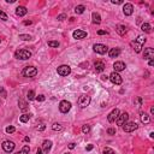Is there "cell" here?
<instances>
[{"mask_svg": "<svg viewBox=\"0 0 154 154\" xmlns=\"http://www.w3.org/2000/svg\"><path fill=\"white\" fill-rule=\"evenodd\" d=\"M141 122L143 123V124H148V123L151 122V118H149V116H148L147 113H142L141 114Z\"/></svg>", "mask_w": 154, "mask_h": 154, "instance_id": "cb8c5ba5", "label": "cell"}, {"mask_svg": "<svg viewBox=\"0 0 154 154\" xmlns=\"http://www.w3.org/2000/svg\"><path fill=\"white\" fill-rule=\"evenodd\" d=\"M22 75L24 77H35V76L38 75V69L34 67V66H27L22 71Z\"/></svg>", "mask_w": 154, "mask_h": 154, "instance_id": "7a4b0ae2", "label": "cell"}, {"mask_svg": "<svg viewBox=\"0 0 154 154\" xmlns=\"http://www.w3.org/2000/svg\"><path fill=\"white\" fill-rule=\"evenodd\" d=\"M93 148H94V146H93V145H89V146H87V151H91Z\"/></svg>", "mask_w": 154, "mask_h": 154, "instance_id": "f6af8a7d", "label": "cell"}, {"mask_svg": "<svg viewBox=\"0 0 154 154\" xmlns=\"http://www.w3.org/2000/svg\"><path fill=\"white\" fill-rule=\"evenodd\" d=\"M110 79H111V82L113 83V84H117V85H119V84H122V82H123V79H122V77H120V75L118 72H112L110 75Z\"/></svg>", "mask_w": 154, "mask_h": 154, "instance_id": "ba28073f", "label": "cell"}, {"mask_svg": "<svg viewBox=\"0 0 154 154\" xmlns=\"http://www.w3.org/2000/svg\"><path fill=\"white\" fill-rule=\"evenodd\" d=\"M0 19H3V21H7V15L4 11L0 10Z\"/></svg>", "mask_w": 154, "mask_h": 154, "instance_id": "e575fe53", "label": "cell"}, {"mask_svg": "<svg viewBox=\"0 0 154 154\" xmlns=\"http://www.w3.org/2000/svg\"><path fill=\"white\" fill-rule=\"evenodd\" d=\"M18 106H19V108H21L23 112H24V111H27V110L29 108L28 104H27L24 100H19V101H18Z\"/></svg>", "mask_w": 154, "mask_h": 154, "instance_id": "603a6c76", "label": "cell"}, {"mask_svg": "<svg viewBox=\"0 0 154 154\" xmlns=\"http://www.w3.org/2000/svg\"><path fill=\"white\" fill-rule=\"evenodd\" d=\"M48 46L50 47H59V42L58 41H48Z\"/></svg>", "mask_w": 154, "mask_h": 154, "instance_id": "d6a6232c", "label": "cell"}, {"mask_svg": "<svg viewBox=\"0 0 154 154\" xmlns=\"http://www.w3.org/2000/svg\"><path fill=\"white\" fill-rule=\"evenodd\" d=\"M151 113H152V114H154V107H153V106L151 107Z\"/></svg>", "mask_w": 154, "mask_h": 154, "instance_id": "f5cc1de1", "label": "cell"}, {"mask_svg": "<svg viewBox=\"0 0 154 154\" xmlns=\"http://www.w3.org/2000/svg\"><path fill=\"white\" fill-rule=\"evenodd\" d=\"M90 104V96H88V95H81L78 99V106L82 107V108H84V107H87L88 105Z\"/></svg>", "mask_w": 154, "mask_h": 154, "instance_id": "5b68a950", "label": "cell"}, {"mask_svg": "<svg viewBox=\"0 0 154 154\" xmlns=\"http://www.w3.org/2000/svg\"><path fill=\"white\" fill-rule=\"evenodd\" d=\"M52 129H53L54 131H61V130H63V126L60 125V124H58V123H54L53 125H52Z\"/></svg>", "mask_w": 154, "mask_h": 154, "instance_id": "f1b7e54d", "label": "cell"}, {"mask_svg": "<svg viewBox=\"0 0 154 154\" xmlns=\"http://www.w3.org/2000/svg\"><path fill=\"white\" fill-rule=\"evenodd\" d=\"M51 147H52V142H51L50 140L44 141V143H42V149H44L45 153H48V152L51 151Z\"/></svg>", "mask_w": 154, "mask_h": 154, "instance_id": "ac0fdd59", "label": "cell"}, {"mask_svg": "<svg viewBox=\"0 0 154 154\" xmlns=\"http://www.w3.org/2000/svg\"><path fill=\"white\" fill-rule=\"evenodd\" d=\"M24 141H27V142H29V141H30V138H29V137H25V138H24Z\"/></svg>", "mask_w": 154, "mask_h": 154, "instance_id": "db71d44e", "label": "cell"}, {"mask_svg": "<svg viewBox=\"0 0 154 154\" xmlns=\"http://www.w3.org/2000/svg\"><path fill=\"white\" fill-rule=\"evenodd\" d=\"M112 4H114V5H120V4H123L122 0H112Z\"/></svg>", "mask_w": 154, "mask_h": 154, "instance_id": "b9f144b4", "label": "cell"}, {"mask_svg": "<svg viewBox=\"0 0 154 154\" xmlns=\"http://www.w3.org/2000/svg\"><path fill=\"white\" fill-rule=\"evenodd\" d=\"M65 154H70V153H65Z\"/></svg>", "mask_w": 154, "mask_h": 154, "instance_id": "9f6ffc18", "label": "cell"}, {"mask_svg": "<svg viewBox=\"0 0 154 154\" xmlns=\"http://www.w3.org/2000/svg\"><path fill=\"white\" fill-rule=\"evenodd\" d=\"M69 148H70V149H73V148H75V143H70Z\"/></svg>", "mask_w": 154, "mask_h": 154, "instance_id": "7dc6e473", "label": "cell"}, {"mask_svg": "<svg viewBox=\"0 0 154 154\" xmlns=\"http://www.w3.org/2000/svg\"><path fill=\"white\" fill-rule=\"evenodd\" d=\"M107 134H108V135H114V134H116V130L110 128V129H107Z\"/></svg>", "mask_w": 154, "mask_h": 154, "instance_id": "ab89813d", "label": "cell"}, {"mask_svg": "<svg viewBox=\"0 0 154 154\" xmlns=\"http://www.w3.org/2000/svg\"><path fill=\"white\" fill-rule=\"evenodd\" d=\"M29 152H30V148H29V146H24V147L22 148V151L17 152V153H15V154H29Z\"/></svg>", "mask_w": 154, "mask_h": 154, "instance_id": "83f0119b", "label": "cell"}, {"mask_svg": "<svg viewBox=\"0 0 154 154\" xmlns=\"http://www.w3.org/2000/svg\"><path fill=\"white\" fill-rule=\"evenodd\" d=\"M64 19H66V15H65V13H61V15L58 16V21H64Z\"/></svg>", "mask_w": 154, "mask_h": 154, "instance_id": "f35d334b", "label": "cell"}, {"mask_svg": "<svg viewBox=\"0 0 154 154\" xmlns=\"http://www.w3.org/2000/svg\"><path fill=\"white\" fill-rule=\"evenodd\" d=\"M16 0H6V3H9V4H12V3H15Z\"/></svg>", "mask_w": 154, "mask_h": 154, "instance_id": "f907efd6", "label": "cell"}, {"mask_svg": "<svg viewBox=\"0 0 154 154\" xmlns=\"http://www.w3.org/2000/svg\"><path fill=\"white\" fill-rule=\"evenodd\" d=\"M116 30L119 35H124L126 33V27L125 25H123V24H118L117 25V28H116Z\"/></svg>", "mask_w": 154, "mask_h": 154, "instance_id": "7402d4cb", "label": "cell"}, {"mask_svg": "<svg viewBox=\"0 0 154 154\" xmlns=\"http://www.w3.org/2000/svg\"><path fill=\"white\" fill-rule=\"evenodd\" d=\"M142 30L145 33H151L152 32L151 24H149V23H143V24H142Z\"/></svg>", "mask_w": 154, "mask_h": 154, "instance_id": "4316f807", "label": "cell"}, {"mask_svg": "<svg viewBox=\"0 0 154 154\" xmlns=\"http://www.w3.org/2000/svg\"><path fill=\"white\" fill-rule=\"evenodd\" d=\"M97 34H99V35H106L107 32H106V30H99V32H97Z\"/></svg>", "mask_w": 154, "mask_h": 154, "instance_id": "ee69618b", "label": "cell"}, {"mask_svg": "<svg viewBox=\"0 0 154 154\" xmlns=\"http://www.w3.org/2000/svg\"><path fill=\"white\" fill-rule=\"evenodd\" d=\"M73 39H77V40H82V39L87 38V33L83 32V30H79V29H77V30H75L72 34Z\"/></svg>", "mask_w": 154, "mask_h": 154, "instance_id": "5bb4252c", "label": "cell"}, {"mask_svg": "<svg viewBox=\"0 0 154 154\" xmlns=\"http://www.w3.org/2000/svg\"><path fill=\"white\" fill-rule=\"evenodd\" d=\"M24 24H25V25H30V24H32V21H25Z\"/></svg>", "mask_w": 154, "mask_h": 154, "instance_id": "c3c4849f", "label": "cell"}, {"mask_svg": "<svg viewBox=\"0 0 154 154\" xmlns=\"http://www.w3.org/2000/svg\"><path fill=\"white\" fill-rule=\"evenodd\" d=\"M15 57L21 60H27L32 57V53L28 50H18L15 52Z\"/></svg>", "mask_w": 154, "mask_h": 154, "instance_id": "6da1fadb", "label": "cell"}, {"mask_svg": "<svg viewBox=\"0 0 154 154\" xmlns=\"http://www.w3.org/2000/svg\"><path fill=\"white\" fill-rule=\"evenodd\" d=\"M30 118H32V114H30V113H25V114H22V116L19 117V120H21L22 123H25V122H28Z\"/></svg>", "mask_w": 154, "mask_h": 154, "instance_id": "d4e9b609", "label": "cell"}, {"mask_svg": "<svg viewBox=\"0 0 154 154\" xmlns=\"http://www.w3.org/2000/svg\"><path fill=\"white\" fill-rule=\"evenodd\" d=\"M131 47L135 50V52L136 53H140L141 52V50H142V45H140L138 42H136V41H131Z\"/></svg>", "mask_w": 154, "mask_h": 154, "instance_id": "ffe728a7", "label": "cell"}, {"mask_svg": "<svg viewBox=\"0 0 154 154\" xmlns=\"http://www.w3.org/2000/svg\"><path fill=\"white\" fill-rule=\"evenodd\" d=\"M16 131V128L15 126H7L6 128V132L7 134H12V132Z\"/></svg>", "mask_w": 154, "mask_h": 154, "instance_id": "d590c367", "label": "cell"}, {"mask_svg": "<svg viewBox=\"0 0 154 154\" xmlns=\"http://www.w3.org/2000/svg\"><path fill=\"white\" fill-rule=\"evenodd\" d=\"M27 97H28V100H34V99H35V91H34V90L28 91V94H27Z\"/></svg>", "mask_w": 154, "mask_h": 154, "instance_id": "4dcf8cb0", "label": "cell"}, {"mask_svg": "<svg viewBox=\"0 0 154 154\" xmlns=\"http://www.w3.org/2000/svg\"><path fill=\"white\" fill-rule=\"evenodd\" d=\"M19 39H21V40H24V41H29V40H32V36H30V35L21 34L19 35Z\"/></svg>", "mask_w": 154, "mask_h": 154, "instance_id": "1f68e13d", "label": "cell"}, {"mask_svg": "<svg viewBox=\"0 0 154 154\" xmlns=\"http://www.w3.org/2000/svg\"><path fill=\"white\" fill-rule=\"evenodd\" d=\"M148 64H149V66H153L154 65V60H149V63Z\"/></svg>", "mask_w": 154, "mask_h": 154, "instance_id": "681fc988", "label": "cell"}, {"mask_svg": "<svg viewBox=\"0 0 154 154\" xmlns=\"http://www.w3.org/2000/svg\"><path fill=\"white\" fill-rule=\"evenodd\" d=\"M141 102H142V99H141V97H137L136 101H135V104L136 105H141Z\"/></svg>", "mask_w": 154, "mask_h": 154, "instance_id": "7bdbcfd3", "label": "cell"}, {"mask_svg": "<svg viewBox=\"0 0 154 154\" xmlns=\"http://www.w3.org/2000/svg\"><path fill=\"white\" fill-rule=\"evenodd\" d=\"M104 154H114V152H113V149H111V148H105Z\"/></svg>", "mask_w": 154, "mask_h": 154, "instance_id": "8d00e7d4", "label": "cell"}, {"mask_svg": "<svg viewBox=\"0 0 154 154\" xmlns=\"http://www.w3.org/2000/svg\"><path fill=\"white\" fill-rule=\"evenodd\" d=\"M138 128V125L136 124L135 122H126L124 125H123V130L125 132H131V131H135L136 129Z\"/></svg>", "mask_w": 154, "mask_h": 154, "instance_id": "8992f818", "label": "cell"}, {"mask_svg": "<svg viewBox=\"0 0 154 154\" xmlns=\"http://www.w3.org/2000/svg\"><path fill=\"white\" fill-rule=\"evenodd\" d=\"M1 147H3V149L6 152V153H10V152H12L13 149H15L16 145H15V142H12V141H4Z\"/></svg>", "mask_w": 154, "mask_h": 154, "instance_id": "52a82bcc", "label": "cell"}, {"mask_svg": "<svg viewBox=\"0 0 154 154\" xmlns=\"http://www.w3.org/2000/svg\"><path fill=\"white\" fill-rule=\"evenodd\" d=\"M146 41H147V39H146L145 36H142V35H140V36L137 38V40H136V42H138L140 45H143V44L146 42Z\"/></svg>", "mask_w": 154, "mask_h": 154, "instance_id": "f546056e", "label": "cell"}, {"mask_svg": "<svg viewBox=\"0 0 154 154\" xmlns=\"http://www.w3.org/2000/svg\"><path fill=\"white\" fill-rule=\"evenodd\" d=\"M0 93H1V94H3V95H4V96H6V91L4 90V89H3V88H0Z\"/></svg>", "mask_w": 154, "mask_h": 154, "instance_id": "bcb514c9", "label": "cell"}, {"mask_svg": "<svg viewBox=\"0 0 154 154\" xmlns=\"http://www.w3.org/2000/svg\"><path fill=\"white\" fill-rule=\"evenodd\" d=\"M119 54H120V48H111L110 52H108L110 58H117Z\"/></svg>", "mask_w": 154, "mask_h": 154, "instance_id": "e0dca14e", "label": "cell"}, {"mask_svg": "<svg viewBox=\"0 0 154 154\" xmlns=\"http://www.w3.org/2000/svg\"><path fill=\"white\" fill-rule=\"evenodd\" d=\"M36 129L40 130V131H42V130L46 129V125H45V124H39V125L36 126Z\"/></svg>", "mask_w": 154, "mask_h": 154, "instance_id": "74e56055", "label": "cell"}, {"mask_svg": "<svg viewBox=\"0 0 154 154\" xmlns=\"http://www.w3.org/2000/svg\"><path fill=\"white\" fill-rule=\"evenodd\" d=\"M143 58L147 60H153L154 59V50L151 47H148L145 50V54H143Z\"/></svg>", "mask_w": 154, "mask_h": 154, "instance_id": "7c38bea8", "label": "cell"}, {"mask_svg": "<svg viewBox=\"0 0 154 154\" xmlns=\"http://www.w3.org/2000/svg\"><path fill=\"white\" fill-rule=\"evenodd\" d=\"M82 131H83V134H89V131H90V126L89 125H83Z\"/></svg>", "mask_w": 154, "mask_h": 154, "instance_id": "836d02e7", "label": "cell"}, {"mask_svg": "<svg viewBox=\"0 0 154 154\" xmlns=\"http://www.w3.org/2000/svg\"><path fill=\"white\" fill-rule=\"evenodd\" d=\"M36 154H42V151H41V149H40V148H39V149H38V151H36Z\"/></svg>", "mask_w": 154, "mask_h": 154, "instance_id": "816d5d0a", "label": "cell"}, {"mask_svg": "<svg viewBox=\"0 0 154 154\" xmlns=\"http://www.w3.org/2000/svg\"><path fill=\"white\" fill-rule=\"evenodd\" d=\"M93 48H94V52H96L99 54H105L107 52V47L105 45H101V44H95L93 46Z\"/></svg>", "mask_w": 154, "mask_h": 154, "instance_id": "30bf717a", "label": "cell"}, {"mask_svg": "<svg viewBox=\"0 0 154 154\" xmlns=\"http://www.w3.org/2000/svg\"><path fill=\"white\" fill-rule=\"evenodd\" d=\"M27 13H28V10L25 9L24 6H18L16 9V15H17V16H19V17L25 16Z\"/></svg>", "mask_w": 154, "mask_h": 154, "instance_id": "2e32d148", "label": "cell"}, {"mask_svg": "<svg viewBox=\"0 0 154 154\" xmlns=\"http://www.w3.org/2000/svg\"><path fill=\"white\" fill-rule=\"evenodd\" d=\"M70 108H71V102H69L67 100L60 101V104H59V111L61 112V113H67V112L70 111Z\"/></svg>", "mask_w": 154, "mask_h": 154, "instance_id": "3957f363", "label": "cell"}, {"mask_svg": "<svg viewBox=\"0 0 154 154\" xmlns=\"http://www.w3.org/2000/svg\"><path fill=\"white\" fill-rule=\"evenodd\" d=\"M36 100L38 101H45V95H39V96H36Z\"/></svg>", "mask_w": 154, "mask_h": 154, "instance_id": "60d3db41", "label": "cell"}, {"mask_svg": "<svg viewBox=\"0 0 154 154\" xmlns=\"http://www.w3.org/2000/svg\"><path fill=\"white\" fill-rule=\"evenodd\" d=\"M94 66H95V71L96 72H102L105 70V64L102 61H96Z\"/></svg>", "mask_w": 154, "mask_h": 154, "instance_id": "d6986e66", "label": "cell"}, {"mask_svg": "<svg viewBox=\"0 0 154 154\" xmlns=\"http://www.w3.org/2000/svg\"><path fill=\"white\" fill-rule=\"evenodd\" d=\"M91 18H93V23H95V24H100L101 23V17L99 13L93 12L91 13Z\"/></svg>", "mask_w": 154, "mask_h": 154, "instance_id": "44dd1931", "label": "cell"}, {"mask_svg": "<svg viewBox=\"0 0 154 154\" xmlns=\"http://www.w3.org/2000/svg\"><path fill=\"white\" fill-rule=\"evenodd\" d=\"M118 116H119V110H118V108H114V110H112V112L107 116V119H108L110 123H113V122H116Z\"/></svg>", "mask_w": 154, "mask_h": 154, "instance_id": "8fae6325", "label": "cell"}, {"mask_svg": "<svg viewBox=\"0 0 154 154\" xmlns=\"http://www.w3.org/2000/svg\"><path fill=\"white\" fill-rule=\"evenodd\" d=\"M149 136H151V138H153L154 137V132H151V135H149Z\"/></svg>", "mask_w": 154, "mask_h": 154, "instance_id": "11a10c76", "label": "cell"}, {"mask_svg": "<svg viewBox=\"0 0 154 154\" xmlns=\"http://www.w3.org/2000/svg\"><path fill=\"white\" fill-rule=\"evenodd\" d=\"M0 42H1V40H0Z\"/></svg>", "mask_w": 154, "mask_h": 154, "instance_id": "6f0895ef", "label": "cell"}, {"mask_svg": "<svg viewBox=\"0 0 154 154\" xmlns=\"http://www.w3.org/2000/svg\"><path fill=\"white\" fill-rule=\"evenodd\" d=\"M123 12L125 16H131L132 12H134V6H132V4H125L124 6H123Z\"/></svg>", "mask_w": 154, "mask_h": 154, "instance_id": "4fadbf2b", "label": "cell"}, {"mask_svg": "<svg viewBox=\"0 0 154 154\" xmlns=\"http://www.w3.org/2000/svg\"><path fill=\"white\" fill-rule=\"evenodd\" d=\"M57 72L60 76H67L71 73V67L69 65H60L57 69Z\"/></svg>", "mask_w": 154, "mask_h": 154, "instance_id": "277c9868", "label": "cell"}, {"mask_svg": "<svg viewBox=\"0 0 154 154\" xmlns=\"http://www.w3.org/2000/svg\"><path fill=\"white\" fill-rule=\"evenodd\" d=\"M113 67L116 70V72H119V71H123V70H125V64L123 63V61H116L113 64Z\"/></svg>", "mask_w": 154, "mask_h": 154, "instance_id": "9a60e30c", "label": "cell"}, {"mask_svg": "<svg viewBox=\"0 0 154 154\" xmlns=\"http://www.w3.org/2000/svg\"><path fill=\"white\" fill-rule=\"evenodd\" d=\"M84 10H85L84 5H77V6L75 7V12L77 13V15H81V13L84 12Z\"/></svg>", "mask_w": 154, "mask_h": 154, "instance_id": "484cf974", "label": "cell"}, {"mask_svg": "<svg viewBox=\"0 0 154 154\" xmlns=\"http://www.w3.org/2000/svg\"><path fill=\"white\" fill-rule=\"evenodd\" d=\"M128 118H129V114L126 113V112H124V113L119 114V116H118V118L116 119L117 125L123 126V125H124V124H125L126 122H128Z\"/></svg>", "mask_w": 154, "mask_h": 154, "instance_id": "9c48e42d", "label": "cell"}]
</instances>
